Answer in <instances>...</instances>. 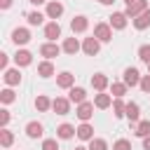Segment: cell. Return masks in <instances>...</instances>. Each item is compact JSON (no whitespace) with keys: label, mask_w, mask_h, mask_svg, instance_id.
Listing matches in <instances>:
<instances>
[{"label":"cell","mask_w":150,"mask_h":150,"mask_svg":"<svg viewBox=\"0 0 150 150\" xmlns=\"http://www.w3.org/2000/svg\"><path fill=\"white\" fill-rule=\"evenodd\" d=\"M94 38H96L98 42H110V40H112V28H110V23H96V26H94Z\"/></svg>","instance_id":"1"},{"label":"cell","mask_w":150,"mask_h":150,"mask_svg":"<svg viewBox=\"0 0 150 150\" xmlns=\"http://www.w3.org/2000/svg\"><path fill=\"white\" fill-rule=\"evenodd\" d=\"M52 108L56 110V115H68V112H70V98L56 96V98L52 101Z\"/></svg>","instance_id":"2"},{"label":"cell","mask_w":150,"mask_h":150,"mask_svg":"<svg viewBox=\"0 0 150 150\" xmlns=\"http://www.w3.org/2000/svg\"><path fill=\"white\" fill-rule=\"evenodd\" d=\"M145 9H148V2H145V0H136L134 5H127L124 14H127V16H131V19H136V16H138V14H143Z\"/></svg>","instance_id":"3"},{"label":"cell","mask_w":150,"mask_h":150,"mask_svg":"<svg viewBox=\"0 0 150 150\" xmlns=\"http://www.w3.org/2000/svg\"><path fill=\"white\" fill-rule=\"evenodd\" d=\"M82 49H84V54H87V56H96V54H98V49H101V45H98V40H96V38H84Z\"/></svg>","instance_id":"4"},{"label":"cell","mask_w":150,"mask_h":150,"mask_svg":"<svg viewBox=\"0 0 150 150\" xmlns=\"http://www.w3.org/2000/svg\"><path fill=\"white\" fill-rule=\"evenodd\" d=\"M59 52H61V47L56 45V42H45L42 47H40V54L49 61V59H54V56H59Z\"/></svg>","instance_id":"5"},{"label":"cell","mask_w":150,"mask_h":150,"mask_svg":"<svg viewBox=\"0 0 150 150\" xmlns=\"http://www.w3.org/2000/svg\"><path fill=\"white\" fill-rule=\"evenodd\" d=\"M127 14L124 12H115L112 16H110V28H115V30H122V28H127Z\"/></svg>","instance_id":"6"},{"label":"cell","mask_w":150,"mask_h":150,"mask_svg":"<svg viewBox=\"0 0 150 150\" xmlns=\"http://www.w3.org/2000/svg\"><path fill=\"white\" fill-rule=\"evenodd\" d=\"M70 28H73V33H84L87 28H89V21H87V16H73V21H70Z\"/></svg>","instance_id":"7"},{"label":"cell","mask_w":150,"mask_h":150,"mask_svg":"<svg viewBox=\"0 0 150 150\" xmlns=\"http://www.w3.org/2000/svg\"><path fill=\"white\" fill-rule=\"evenodd\" d=\"M59 35H61V26H59L56 21H49V23L45 26V38H47L49 42H54Z\"/></svg>","instance_id":"8"},{"label":"cell","mask_w":150,"mask_h":150,"mask_svg":"<svg viewBox=\"0 0 150 150\" xmlns=\"http://www.w3.org/2000/svg\"><path fill=\"white\" fill-rule=\"evenodd\" d=\"M124 84H127V87H136V84H141V75H138L136 68H127V70H124Z\"/></svg>","instance_id":"9"},{"label":"cell","mask_w":150,"mask_h":150,"mask_svg":"<svg viewBox=\"0 0 150 150\" xmlns=\"http://www.w3.org/2000/svg\"><path fill=\"white\" fill-rule=\"evenodd\" d=\"M91 115H94V103H87V101H84V103L77 105V117H80L82 122H89Z\"/></svg>","instance_id":"10"},{"label":"cell","mask_w":150,"mask_h":150,"mask_svg":"<svg viewBox=\"0 0 150 150\" xmlns=\"http://www.w3.org/2000/svg\"><path fill=\"white\" fill-rule=\"evenodd\" d=\"M73 82H75V75H73V73H68V70H66V73H61V75L56 77V84H59L61 89H73Z\"/></svg>","instance_id":"11"},{"label":"cell","mask_w":150,"mask_h":150,"mask_svg":"<svg viewBox=\"0 0 150 150\" xmlns=\"http://www.w3.org/2000/svg\"><path fill=\"white\" fill-rule=\"evenodd\" d=\"M124 115L129 117V122L131 124H138V115H141V108H138V103H127V110H124Z\"/></svg>","instance_id":"12"},{"label":"cell","mask_w":150,"mask_h":150,"mask_svg":"<svg viewBox=\"0 0 150 150\" xmlns=\"http://www.w3.org/2000/svg\"><path fill=\"white\" fill-rule=\"evenodd\" d=\"M77 138H80V141H91V138H94V127L87 124V122H82V124L77 127Z\"/></svg>","instance_id":"13"},{"label":"cell","mask_w":150,"mask_h":150,"mask_svg":"<svg viewBox=\"0 0 150 150\" xmlns=\"http://www.w3.org/2000/svg\"><path fill=\"white\" fill-rule=\"evenodd\" d=\"M12 40H14V45H26V42L30 40L28 28H16V30L12 33Z\"/></svg>","instance_id":"14"},{"label":"cell","mask_w":150,"mask_h":150,"mask_svg":"<svg viewBox=\"0 0 150 150\" xmlns=\"http://www.w3.org/2000/svg\"><path fill=\"white\" fill-rule=\"evenodd\" d=\"M91 87H94L96 91H103V89L108 87V77H105L103 73H96V75H91Z\"/></svg>","instance_id":"15"},{"label":"cell","mask_w":150,"mask_h":150,"mask_svg":"<svg viewBox=\"0 0 150 150\" xmlns=\"http://www.w3.org/2000/svg\"><path fill=\"white\" fill-rule=\"evenodd\" d=\"M68 98H70L73 103H77V105H80V103H84V98H87V91H84L82 87H73V89H70V94H68Z\"/></svg>","instance_id":"16"},{"label":"cell","mask_w":150,"mask_h":150,"mask_svg":"<svg viewBox=\"0 0 150 150\" xmlns=\"http://www.w3.org/2000/svg\"><path fill=\"white\" fill-rule=\"evenodd\" d=\"M134 26H136L138 30H145V28L150 26V9H145L143 14H138V16L134 19Z\"/></svg>","instance_id":"17"},{"label":"cell","mask_w":150,"mask_h":150,"mask_svg":"<svg viewBox=\"0 0 150 150\" xmlns=\"http://www.w3.org/2000/svg\"><path fill=\"white\" fill-rule=\"evenodd\" d=\"M30 61H33V54L26 52V49H19L16 56H14V63H16V66H28Z\"/></svg>","instance_id":"18"},{"label":"cell","mask_w":150,"mask_h":150,"mask_svg":"<svg viewBox=\"0 0 150 150\" xmlns=\"http://www.w3.org/2000/svg\"><path fill=\"white\" fill-rule=\"evenodd\" d=\"M5 82H7L9 87H14V84H19V82H21V73H19V68H12V70H5Z\"/></svg>","instance_id":"19"},{"label":"cell","mask_w":150,"mask_h":150,"mask_svg":"<svg viewBox=\"0 0 150 150\" xmlns=\"http://www.w3.org/2000/svg\"><path fill=\"white\" fill-rule=\"evenodd\" d=\"M26 134H28V138H40L42 136V124L40 122H28L26 124Z\"/></svg>","instance_id":"20"},{"label":"cell","mask_w":150,"mask_h":150,"mask_svg":"<svg viewBox=\"0 0 150 150\" xmlns=\"http://www.w3.org/2000/svg\"><path fill=\"white\" fill-rule=\"evenodd\" d=\"M73 134H77V129H75L73 124H61V127L56 129V136L63 138V141H66V138H73Z\"/></svg>","instance_id":"21"},{"label":"cell","mask_w":150,"mask_h":150,"mask_svg":"<svg viewBox=\"0 0 150 150\" xmlns=\"http://www.w3.org/2000/svg\"><path fill=\"white\" fill-rule=\"evenodd\" d=\"M61 14H63V5L61 2H49L47 5V16L49 19H59Z\"/></svg>","instance_id":"22"},{"label":"cell","mask_w":150,"mask_h":150,"mask_svg":"<svg viewBox=\"0 0 150 150\" xmlns=\"http://www.w3.org/2000/svg\"><path fill=\"white\" fill-rule=\"evenodd\" d=\"M134 134H136V136H141V138H145V136H150V120H141V122L136 124V129H134Z\"/></svg>","instance_id":"23"},{"label":"cell","mask_w":150,"mask_h":150,"mask_svg":"<svg viewBox=\"0 0 150 150\" xmlns=\"http://www.w3.org/2000/svg\"><path fill=\"white\" fill-rule=\"evenodd\" d=\"M63 52H66V54H77V52H80V42H77L75 38H66V42H63Z\"/></svg>","instance_id":"24"},{"label":"cell","mask_w":150,"mask_h":150,"mask_svg":"<svg viewBox=\"0 0 150 150\" xmlns=\"http://www.w3.org/2000/svg\"><path fill=\"white\" fill-rule=\"evenodd\" d=\"M38 75H40V77H52V75H54V66H52V61H42V63L38 66Z\"/></svg>","instance_id":"25"},{"label":"cell","mask_w":150,"mask_h":150,"mask_svg":"<svg viewBox=\"0 0 150 150\" xmlns=\"http://www.w3.org/2000/svg\"><path fill=\"white\" fill-rule=\"evenodd\" d=\"M110 103H112L110 94H96V98H94V105H96V108H101V110H103V108H108Z\"/></svg>","instance_id":"26"},{"label":"cell","mask_w":150,"mask_h":150,"mask_svg":"<svg viewBox=\"0 0 150 150\" xmlns=\"http://www.w3.org/2000/svg\"><path fill=\"white\" fill-rule=\"evenodd\" d=\"M35 108H38L40 112H47V110L52 108V101H49L47 96H38V98H35Z\"/></svg>","instance_id":"27"},{"label":"cell","mask_w":150,"mask_h":150,"mask_svg":"<svg viewBox=\"0 0 150 150\" xmlns=\"http://www.w3.org/2000/svg\"><path fill=\"white\" fill-rule=\"evenodd\" d=\"M127 94V84L124 82H112V96L115 98H122Z\"/></svg>","instance_id":"28"},{"label":"cell","mask_w":150,"mask_h":150,"mask_svg":"<svg viewBox=\"0 0 150 150\" xmlns=\"http://www.w3.org/2000/svg\"><path fill=\"white\" fill-rule=\"evenodd\" d=\"M112 110H115V117H124L127 103H122V98H115V101H112Z\"/></svg>","instance_id":"29"},{"label":"cell","mask_w":150,"mask_h":150,"mask_svg":"<svg viewBox=\"0 0 150 150\" xmlns=\"http://www.w3.org/2000/svg\"><path fill=\"white\" fill-rule=\"evenodd\" d=\"M26 19H28V23H30V26H40L45 16H42L40 12H28V14H26Z\"/></svg>","instance_id":"30"},{"label":"cell","mask_w":150,"mask_h":150,"mask_svg":"<svg viewBox=\"0 0 150 150\" xmlns=\"http://www.w3.org/2000/svg\"><path fill=\"white\" fill-rule=\"evenodd\" d=\"M12 141H14V136H12V131H7V129H2V131H0V143H2V148H9V145H12Z\"/></svg>","instance_id":"31"},{"label":"cell","mask_w":150,"mask_h":150,"mask_svg":"<svg viewBox=\"0 0 150 150\" xmlns=\"http://www.w3.org/2000/svg\"><path fill=\"white\" fill-rule=\"evenodd\" d=\"M89 150H108V143L103 138H91L89 141Z\"/></svg>","instance_id":"32"},{"label":"cell","mask_w":150,"mask_h":150,"mask_svg":"<svg viewBox=\"0 0 150 150\" xmlns=\"http://www.w3.org/2000/svg\"><path fill=\"white\" fill-rule=\"evenodd\" d=\"M138 59L145 61V63H150V45H143V47L138 49Z\"/></svg>","instance_id":"33"},{"label":"cell","mask_w":150,"mask_h":150,"mask_svg":"<svg viewBox=\"0 0 150 150\" xmlns=\"http://www.w3.org/2000/svg\"><path fill=\"white\" fill-rule=\"evenodd\" d=\"M0 101H2V103H12V101H14V91H12V89H2V91H0Z\"/></svg>","instance_id":"34"},{"label":"cell","mask_w":150,"mask_h":150,"mask_svg":"<svg viewBox=\"0 0 150 150\" xmlns=\"http://www.w3.org/2000/svg\"><path fill=\"white\" fill-rule=\"evenodd\" d=\"M112 150H131V143H129L127 138H120V141H115Z\"/></svg>","instance_id":"35"},{"label":"cell","mask_w":150,"mask_h":150,"mask_svg":"<svg viewBox=\"0 0 150 150\" xmlns=\"http://www.w3.org/2000/svg\"><path fill=\"white\" fill-rule=\"evenodd\" d=\"M42 150H59L56 138H47V141H42Z\"/></svg>","instance_id":"36"},{"label":"cell","mask_w":150,"mask_h":150,"mask_svg":"<svg viewBox=\"0 0 150 150\" xmlns=\"http://www.w3.org/2000/svg\"><path fill=\"white\" fill-rule=\"evenodd\" d=\"M141 89H143V91H145V94H150V73H148V75H143V77H141Z\"/></svg>","instance_id":"37"},{"label":"cell","mask_w":150,"mask_h":150,"mask_svg":"<svg viewBox=\"0 0 150 150\" xmlns=\"http://www.w3.org/2000/svg\"><path fill=\"white\" fill-rule=\"evenodd\" d=\"M7 122H9V110H0V127L5 129Z\"/></svg>","instance_id":"38"},{"label":"cell","mask_w":150,"mask_h":150,"mask_svg":"<svg viewBox=\"0 0 150 150\" xmlns=\"http://www.w3.org/2000/svg\"><path fill=\"white\" fill-rule=\"evenodd\" d=\"M0 68H2V70L7 68V54H0Z\"/></svg>","instance_id":"39"},{"label":"cell","mask_w":150,"mask_h":150,"mask_svg":"<svg viewBox=\"0 0 150 150\" xmlns=\"http://www.w3.org/2000/svg\"><path fill=\"white\" fill-rule=\"evenodd\" d=\"M143 150H150V136L143 138Z\"/></svg>","instance_id":"40"},{"label":"cell","mask_w":150,"mask_h":150,"mask_svg":"<svg viewBox=\"0 0 150 150\" xmlns=\"http://www.w3.org/2000/svg\"><path fill=\"white\" fill-rule=\"evenodd\" d=\"M9 5H12V0H0V7H2V9H7Z\"/></svg>","instance_id":"41"},{"label":"cell","mask_w":150,"mask_h":150,"mask_svg":"<svg viewBox=\"0 0 150 150\" xmlns=\"http://www.w3.org/2000/svg\"><path fill=\"white\" fill-rule=\"evenodd\" d=\"M98 2H101V5H112L115 0H98Z\"/></svg>","instance_id":"42"},{"label":"cell","mask_w":150,"mask_h":150,"mask_svg":"<svg viewBox=\"0 0 150 150\" xmlns=\"http://www.w3.org/2000/svg\"><path fill=\"white\" fill-rule=\"evenodd\" d=\"M33 5H42V2H47V0H30Z\"/></svg>","instance_id":"43"},{"label":"cell","mask_w":150,"mask_h":150,"mask_svg":"<svg viewBox=\"0 0 150 150\" xmlns=\"http://www.w3.org/2000/svg\"><path fill=\"white\" fill-rule=\"evenodd\" d=\"M124 2H127V5H134V2H136V0H124Z\"/></svg>","instance_id":"44"},{"label":"cell","mask_w":150,"mask_h":150,"mask_svg":"<svg viewBox=\"0 0 150 150\" xmlns=\"http://www.w3.org/2000/svg\"><path fill=\"white\" fill-rule=\"evenodd\" d=\"M75 150H89V148H82V145H77V148H75Z\"/></svg>","instance_id":"45"},{"label":"cell","mask_w":150,"mask_h":150,"mask_svg":"<svg viewBox=\"0 0 150 150\" xmlns=\"http://www.w3.org/2000/svg\"><path fill=\"white\" fill-rule=\"evenodd\" d=\"M148 73H150V63H148Z\"/></svg>","instance_id":"46"}]
</instances>
